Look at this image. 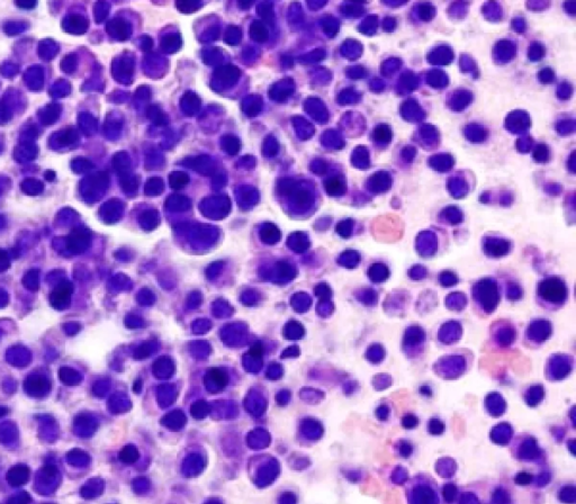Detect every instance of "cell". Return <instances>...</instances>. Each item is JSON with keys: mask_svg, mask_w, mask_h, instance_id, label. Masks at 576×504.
Wrapping results in <instances>:
<instances>
[{"mask_svg": "<svg viewBox=\"0 0 576 504\" xmlns=\"http://www.w3.org/2000/svg\"><path fill=\"white\" fill-rule=\"evenodd\" d=\"M403 485L406 502L410 504H433L442 501L439 485L436 479L428 474H416Z\"/></svg>", "mask_w": 576, "mask_h": 504, "instance_id": "cell-1", "label": "cell"}, {"mask_svg": "<svg viewBox=\"0 0 576 504\" xmlns=\"http://www.w3.org/2000/svg\"><path fill=\"white\" fill-rule=\"evenodd\" d=\"M568 298V287L565 280L557 276L541 279L537 286V302L546 310L556 311L563 308Z\"/></svg>", "mask_w": 576, "mask_h": 504, "instance_id": "cell-2", "label": "cell"}, {"mask_svg": "<svg viewBox=\"0 0 576 504\" xmlns=\"http://www.w3.org/2000/svg\"><path fill=\"white\" fill-rule=\"evenodd\" d=\"M472 298L479 313L491 314L498 308L501 298L499 283L490 277L477 280L472 287Z\"/></svg>", "mask_w": 576, "mask_h": 504, "instance_id": "cell-3", "label": "cell"}, {"mask_svg": "<svg viewBox=\"0 0 576 504\" xmlns=\"http://www.w3.org/2000/svg\"><path fill=\"white\" fill-rule=\"evenodd\" d=\"M511 453L515 461L527 464L543 465L546 462V453L540 448L537 439L529 434L519 436L512 439Z\"/></svg>", "mask_w": 576, "mask_h": 504, "instance_id": "cell-4", "label": "cell"}, {"mask_svg": "<svg viewBox=\"0 0 576 504\" xmlns=\"http://www.w3.org/2000/svg\"><path fill=\"white\" fill-rule=\"evenodd\" d=\"M438 376L444 379H457L465 374L467 370V362L464 357L458 355L446 356L439 359L435 366Z\"/></svg>", "mask_w": 576, "mask_h": 504, "instance_id": "cell-5", "label": "cell"}, {"mask_svg": "<svg viewBox=\"0 0 576 504\" xmlns=\"http://www.w3.org/2000/svg\"><path fill=\"white\" fill-rule=\"evenodd\" d=\"M574 360L573 357L567 355H554L548 359L546 366V378L551 382H558L567 378L573 370Z\"/></svg>", "mask_w": 576, "mask_h": 504, "instance_id": "cell-6", "label": "cell"}, {"mask_svg": "<svg viewBox=\"0 0 576 504\" xmlns=\"http://www.w3.org/2000/svg\"><path fill=\"white\" fill-rule=\"evenodd\" d=\"M426 344V332L420 327H410L405 331L404 338H403V352L406 355L407 358L415 359L420 357L425 351Z\"/></svg>", "mask_w": 576, "mask_h": 504, "instance_id": "cell-7", "label": "cell"}, {"mask_svg": "<svg viewBox=\"0 0 576 504\" xmlns=\"http://www.w3.org/2000/svg\"><path fill=\"white\" fill-rule=\"evenodd\" d=\"M551 334V323L546 320H535L526 330V342L529 347H539Z\"/></svg>", "mask_w": 576, "mask_h": 504, "instance_id": "cell-8", "label": "cell"}, {"mask_svg": "<svg viewBox=\"0 0 576 504\" xmlns=\"http://www.w3.org/2000/svg\"><path fill=\"white\" fill-rule=\"evenodd\" d=\"M491 334L494 343L500 345V347H508L515 339L514 327L506 321L494 322Z\"/></svg>", "mask_w": 576, "mask_h": 504, "instance_id": "cell-9", "label": "cell"}, {"mask_svg": "<svg viewBox=\"0 0 576 504\" xmlns=\"http://www.w3.org/2000/svg\"><path fill=\"white\" fill-rule=\"evenodd\" d=\"M484 410L492 418H500L506 411V401L499 392H491L484 398Z\"/></svg>", "mask_w": 576, "mask_h": 504, "instance_id": "cell-10", "label": "cell"}, {"mask_svg": "<svg viewBox=\"0 0 576 504\" xmlns=\"http://www.w3.org/2000/svg\"><path fill=\"white\" fill-rule=\"evenodd\" d=\"M72 286L69 283H61L52 290L50 295V303L53 308L63 310L70 304Z\"/></svg>", "mask_w": 576, "mask_h": 504, "instance_id": "cell-11", "label": "cell"}, {"mask_svg": "<svg viewBox=\"0 0 576 504\" xmlns=\"http://www.w3.org/2000/svg\"><path fill=\"white\" fill-rule=\"evenodd\" d=\"M514 430L508 422H500L492 428L490 432L491 441L499 446H509L513 439Z\"/></svg>", "mask_w": 576, "mask_h": 504, "instance_id": "cell-12", "label": "cell"}, {"mask_svg": "<svg viewBox=\"0 0 576 504\" xmlns=\"http://www.w3.org/2000/svg\"><path fill=\"white\" fill-rule=\"evenodd\" d=\"M545 398V388L543 385H533L523 394V399L529 408H537Z\"/></svg>", "mask_w": 576, "mask_h": 504, "instance_id": "cell-13", "label": "cell"}, {"mask_svg": "<svg viewBox=\"0 0 576 504\" xmlns=\"http://www.w3.org/2000/svg\"><path fill=\"white\" fill-rule=\"evenodd\" d=\"M436 472L439 476L444 478H450L456 474L457 472V464L454 459L450 457H444L438 459V462L435 465Z\"/></svg>", "mask_w": 576, "mask_h": 504, "instance_id": "cell-14", "label": "cell"}, {"mask_svg": "<svg viewBox=\"0 0 576 504\" xmlns=\"http://www.w3.org/2000/svg\"><path fill=\"white\" fill-rule=\"evenodd\" d=\"M557 498L559 502L563 503H575L576 502V486L574 483H567L559 486L557 491Z\"/></svg>", "mask_w": 576, "mask_h": 504, "instance_id": "cell-15", "label": "cell"}, {"mask_svg": "<svg viewBox=\"0 0 576 504\" xmlns=\"http://www.w3.org/2000/svg\"><path fill=\"white\" fill-rule=\"evenodd\" d=\"M394 451H395L398 457H401L403 459H408L412 456L413 452H414V446H413V443L410 440L400 439V440H397L395 444H394Z\"/></svg>", "mask_w": 576, "mask_h": 504, "instance_id": "cell-16", "label": "cell"}, {"mask_svg": "<svg viewBox=\"0 0 576 504\" xmlns=\"http://www.w3.org/2000/svg\"><path fill=\"white\" fill-rule=\"evenodd\" d=\"M441 491V497L447 503L456 502L459 495V488L454 483H447L440 488Z\"/></svg>", "mask_w": 576, "mask_h": 504, "instance_id": "cell-17", "label": "cell"}, {"mask_svg": "<svg viewBox=\"0 0 576 504\" xmlns=\"http://www.w3.org/2000/svg\"><path fill=\"white\" fill-rule=\"evenodd\" d=\"M492 503H511V494L506 490L504 486L498 485L494 487V490L491 493V500Z\"/></svg>", "mask_w": 576, "mask_h": 504, "instance_id": "cell-18", "label": "cell"}, {"mask_svg": "<svg viewBox=\"0 0 576 504\" xmlns=\"http://www.w3.org/2000/svg\"><path fill=\"white\" fill-rule=\"evenodd\" d=\"M446 430V424L441 419L433 417L430 418L427 424V431L430 436H441Z\"/></svg>", "mask_w": 576, "mask_h": 504, "instance_id": "cell-19", "label": "cell"}, {"mask_svg": "<svg viewBox=\"0 0 576 504\" xmlns=\"http://www.w3.org/2000/svg\"><path fill=\"white\" fill-rule=\"evenodd\" d=\"M368 276L374 283H382L388 277V269L384 265H374L371 270H368Z\"/></svg>", "mask_w": 576, "mask_h": 504, "instance_id": "cell-20", "label": "cell"}, {"mask_svg": "<svg viewBox=\"0 0 576 504\" xmlns=\"http://www.w3.org/2000/svg\"><path fill=\"white\" fill-rule=\"evenodd\" d=\"M505 295L509 299H519L522 296V288L513 280H505Z\"/></svg>", "mask_w": 576, "mask_h": 504, "instance_id": "cell-21", "label": "cell"}, {"mask_svg": "<svg viewBox=\"0 0 576 504\" xmlns=\"http://www.w3.org/2000/svg\"><path fill=\"white\" fill-rule=\"evenodd\" d=\"M384 357H385V352H384V349H383L382 345L374 344V345H372L371 348H368L367 358L371 360L372 363H374V364L381 363L382 359H384Z\"/></svg>", "mask_w": 576, "mask_h": 504, "instance_id": "cell-22", "label": "cell"}, {"mask_svg": "<svg viewBox=\"0 0 576 504\" xmlns=\"http://www.w3.org/2000/svg\"><path fill=\"white\" fill-rule=\"evenodd\" d=\"M408 474L407 471L402 466H396L391 475V481L396 485H403L407 481Z\"/></svg>", "mask_w": 576, "mask_h": 504, "instance_id": "cell-23", "label": "cell"}, {"mask_svg": "<svg viewBox=\"0 0 576 504\" xmlns=\"http://www.w3.org/2000/svg\"><path fill=\"white\" fill-rule=\"evenodd\" d=\"M535 475L529 472H519L515 474L514 483L520 486H530L533 485Z\"/></svg>", "mask_w": 576, "mask_h": 504, "instance_id": "cell-24", "label": "cell"}, {"mask_svg": "<svg viewBox=\"0 0 576 504\" xmlns=\"http://www.w3.org/2000/svg\"><path fill=\"white\" fill-rule=\"evenodd\" d=\"M419 423H420L419 418H417L415 414H413V413L405 414V416L402 417V420H401V426L403 427V429H406V430L415 429L417 426H419Z\"/></svg>", "mask_w": 576, "mask_h": 504, "instance_id": "cell-25", "label": "cell"}, {"mask_svg": "<svg viewBox=\"0 0 576 504\" xmlns=\"http://www.w3.org/2000/svg\"><path fill=\"white\" fill-rule=\"evenodd\" d=\"M550 481H551L550 472L543 471V472H540L538 475L535 476L533 485H536L537 487H545L548 483H550Z\"/></svg>", "mask_w": 576, "mask_h": 504, "instance_id": "cell-26", "label": "cell"}, {"mask_svg": "<svg viewBox=\"0 0 576 504\" xmlns=\"http://www.w3.org/2000/svg\"><path fill=\"white\" fill-rule=\"evenodd\" d=\"M390 416H391V409L387 404H381L380 407L376 408L375 417L377 420H380V421L382 422L387 421V420L390 419Z\"/></svg>", "mask_w": 576, "mask_h": 504, "instance_id": "cell-27", "label": "cell"}, {"mask_svg": "<svg viewBox=\"0 0 576 504\" xmlns=\"http://www.w3.org/2000/svg\"><path fill=\"white\" fill-rule=\"evenodd\" d=\"M457 502L459 503H479L481 500L474 492H459Z\"/></svg>", "mask_w": 576, "mask_h": 504, "instance_id": "cell-28", "label": "cell"}, {"mask_svg": "<svg viewBox=\"0 0 576 504\" xmlns=\"http://www.w3.org/2000/svg\"><path fill=\"white\" fill-rule=\"evenodd\" d=\"M263 354H264V348H263V345L260 344V343L253 344L252 347H251V349H250V355H252L253 357H255V358H257V357H261Z\"/></svg>", "mask_w": 576, "mask_h": 504, "instance_id": "cell-29", "label": "cell"}, {"mask_svg": "<svg viewBox=\"0 0 576 504\" xmlns=\"http://www.w3.org/2000/svg\"><path fill=\"white\" fill-rule=\"evenodd\" d=\"M420 392H421V394H423V395H425V396H427V397H430L431 395H432L431 389H430L429 387H428V386H422V387L420 388Z\"/></svg>", "mask_w": 576, "mask_h": 504, "instance_id": "cell-30", "label": "cell"}, {"mask_svg": "<svg viewBox=\"0 0 576 504\" xmlns=\"http://www.w3.org/2000/svg\"><path fill=\"white\" fill-rule=\"evenodd\" d=\"M574 441H575L574 439H570V440L567 441V446H568V448H569V451H570V453L573 455V456H574V446H573Z\"/></svg>", "mask_w": 576, "mask_h": 504, "instance_id": "cell-31", "label": "cell"}]
</instances>
